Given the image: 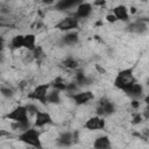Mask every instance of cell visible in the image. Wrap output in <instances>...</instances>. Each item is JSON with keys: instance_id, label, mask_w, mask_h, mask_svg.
<instances>
[{"instance_id": "7c38bea8", "label": "cell", "mask_w": 149, "mask_h": 149, "mask_svg": "<svg viewBox=\"0 0 149 149\" xmlns=\"http://www.w3.org/2000/svg\"><path fill=\"white\" fill-rule=\"evenodd\" d=\"M113 15L115 16L116 21L120 20V21H123V22H128V20H129L128 9H127V7L123 6V5H119V6L114 7V9H113Z\"/></svg>"}, {"instance_id": "f1b7e54d", "label": "cell", "mask_w": 149, "mask_h": 149, "mask_svg": "<svg viewBox=\"0 0 149 149\" xmlns=\"http://www.w3.org/2000/svg\"><path fill=\"white\" fill-rule=\"evenodd\" d=\"M106 20H107L108 22H112V23H114V22L116 21L115 16H114L113 14H108V15H106Z\"/></svg>"}, {"instance_id": "d6a6232c", "label": "cell", "mask_w": 149, "mask_h": 149, "mask_svg": "<svg viewBox=\"0 0 149 149\" xmlns=\"http://www.w3.org/2000/svg\"><path fill=\"white\" fill-rule=\"evenodd\" d=\"M24 86H26V81H21V84H20V87H21V88H23Z\"/></svg>"}, {"instance_id": "ac0fdd59", "label": "cell", "mask_w": 149, "mask_h": 149, "mask_svg": "<svg viewBox=\"0 0 149 149\" xmlns=\"http://www.w3.org/2000/svg\"><path fill=\"white\" fill-rule=\"evenodd\" d=\"M129 30L133 31V33H144L147 30V23L142 20H137L136 22L132 23L129 26Z\"/></svg>"}, {"instance_id": "603a6c76", "label": "cell", "mask_w": 149, "mask_h": 149, "mask_svg": "<svg viewBox=\"0 0 149 149\" xmlns=\"http://www.w3.org/2000/svg\"><path fill=\"white\" fill-rule=\"evenodd\" d=\"M63 64H64V66L68 68V69H76V68L78 66V62H77L74 58H72V57H69V58L64 59Z\"/></svg>"}, {"instance_id": "7a4b0ae2", "label": "cell", "mask_w": 149, "mask_h": 149, "mask_svg": "<svg viewBox=\"0 0 149 149\" xmlns=\"http://www.w3.org/2000/svg\"><path fill=\"white\" fill-rule=\"evenodd\" d=\"M19 140L30 147H33L34 149H42V142H41V136H40V132L36 128H28L26 130H23L20 135H19Z\"/></svg>"}, {"instance_id": "8fae6325", "label": "cell", "mask_w": 149, "mask_h": 149, "mask_svg": "<svg viewBox=\"0 0 149 149\" xmlns=\"http://www.w3.org/2000/svg\"><path fill=\"white\" fill-rule=\"evenodd\" d=\"M52 123V119L48 112H41L38 111L35 114V126L36 127H43L45 125Z\"/></svg>"}, {"instance_id": "277c9868", "label": "cell", "mask_w": 149, "mask_h": 149, "mask_svg": "<svg viewBox=\"0 0 149 149\" xmlns=\"http://www.w3.org/2000/svg\"><path fill=\"white\" fill-rule=\"evenodd\" d=\"M49 87H50V84H41V85H37L34 88V91L28 94V98L29 99L37 100L41 104L45 105L47 104V95H48Z\"/></svg>"}, {"instance_id": "5bb4252c", "label": "cell", "mask_w": 149, "mask_h": 149, "mask_svg": "<svg viewBox=\"0 0 149 149\" xmlns=\"http://www.w3.org/2000/svg\"><path fill=\"white\" fill-rule=\"evenodd\" d=\"M93 148L94 149H109L111 148V140L107 135L99 136L94 140L93 142Z\"/></svg>"}, {"instance_id": "f546056e", "label": "cell", "mask_w": 149, "mask_h": 149, "mask_svg": "<svg viewBox=\"0 0 149 149\" xmlns=\"http://www.w3.org/2000/svg\"><path fill=\"white\" fill-rule=\"evenodd\" d=\"M7 135H9V132H7L5 129H0V139L3 136H7Z\"/></svg>"}, {"instance_id": "ffe728a7", "label": "cell", "mask_w": 149, "mask_h": 149, "mask_svg": "<svg viewBox=\"0 0 149 149\" xmlns=\"http://www.w3.org/2000/svg\"><path fill=\"white\" fill-rule=\"evenodd\" d=\"M10 45L13 49H20L23 47V35H16L12 38Z\"/></svg>"}, {"instance_id": "d6986e66", "label": "cell", "mask_w": 149, "mask_h": 149, "mask_svg": "<svg viewBox=\"0 0 149 149\" xmlns=\"http://www.w3.org/2000/svg\"><path fill=\"white\" fill-rule=\"evenodd\" d=\"M47 102H50V104H59V102H61L59 91L54 90V91H51V92H48V95H47Z\"/></svg>"}, {"instance_id": "4316f807", "label": "cell", "mask_w": 149, "mask_h": 149, "mask_svg": "<svg viewBox=\"0 0 149 149\" xmlns=\"http://www.w3.org/2000/svg\"><path fill=\"white\" fill-rule=\"evenodd\" d=\"M141 121H142V114L137 113V114H134V115H133V120H132V123H133V125H137V123H140Z\"/></svg>"}, {"instance_id": "d4e9b609", "label": "cell", "mask_w": 149, "mask_h": 149, "mask_svg": "<svg viewBox=\"0 0 149 149\" xmlns=\"http://www.w3.org/2000/svg\"><path fill=\"white\" fill-rule=\"evenodd\" d=\"M31 52H33V58H40L41 56H43V49L40 45H36Z\"/></svg>"}, {"instance_id": "1f68e13d", "label": "cell", "mask_w": 149, "mask_h": 149, "mask_svg": "<svg viewBox=\"0 0 149 149\" xmlns=\"http://www.w3.org/2000/svg\"><path fill=\"white\" fill-rule=\"evenodd\" d=\"M3 44H5V40H3V37H0V51L2 50Z\"/></svg>"}, {"instance_id": "5b68a950", "label": "cell", "mask_w": 149, "mask_h": 149, "mask_svg": "<svg viewBox=\"0 0 149 149\" xmlns=\"http://www.w3.org/2000/svg\"><path fill=\"white\" fill-rule=\"evenodd\" d=\"M115 112V105L108 100L107 98H101L99 100L98 107H97V115L98 116H106V115H111Z\"/></svg>"}, {"instance_id": "4dcf8cb0", "label": "cell", "mask_w": 149, "mask_h": 149, "mask_svg": "<svg viewBox=\"0 0 149 149\" xmlns=\"http://www.w3.org/2000/svg\"><path fill=\"white\" fill-rule=\"evenodd\" d=\"M95 69H97L100 73H105V69H104V68H101L100 65H98V64H97V65H95Z\"/></svg>"}, {"instance_id": "836d02e7", "label": "cell", "mask_w": 149, "mask_h": 149, "mask_svg": "<svg viewBox=\"0 0 149 149\" xmlns=\"http://www.w3.org/2000/svg\"><path fill=\"white\" fill-rule=\"evenodd\" d=\"M130 9H132V13H135V12H136V9H135V8H134V7H132V8H130Z\"/></svg>"}, {"instance_id": "2e32d148", "label": "cell", "mask_w": 149, "mask_h": 149, "mask_svg": "<svg viewBox=\"0 0 149 149\" xmlns=\"http://www.w3.org/2000/svg\"><path fill=\"white\" fill-rule=\"evenodd\" d=\"M80 3V1L78 0H61L56 3V8L58 10H64V9H69L73 6H78Z\"/></svg>"}, {"instance_id": "83f0119b", "label": "cell", "mask_w": 149, "mask_h": 149, "mask_svg": "<svg viewBox=\"0 0 149 149\" xmlns=\"http://www.w3.org/2000/svg\"><path fill=\"white\" fill-rule=\"evenodd\" d=\"M130 106H132L134 109H137V108L140 107V101H139V100H136V99H134V100L130 102Z\"/></svg>"}, {"instance_id": "52a82bcc", "label": "cell", "mask_w": 149, "mask_h": 149, "mask_svg": "<svg viewBox=\"0 0 149 149\" xmlns=\"http://www.w3.org/2000/svg\"><path fill=\"white\" fill-rule=\"evenodd\" d=\"M78 23H79V20L76 16H68L65 19H62L56 24V28L62 30V31H69V30H72L74 28H77Z\"/></svg>"}, {"instance_id": "ba28073f", "label": "cell", "mask_w": 149, "mask_h": 149, "mask_svg": "<svg viewBox=\"0 0 149 149\" xmlns=\"http://www.w3.org/2000/svg\"><path fill=\"white\" fill-rule=\"evenodd\" d=\"M105 125H106V123H105L104 118L95 115V116L90 118V119L85 122L84 127H85L86 129H88V130H100V129H104V128H105Z\"/></svg>"}, {"instance_id": "3957f363", "label": "cell", "mask_w": 149, "mask_h": 149, "mask_svg": "<svg viewBox=\"0 0 149 149\" xmlns=\"http://www.w3.org/2000/svg\"><path fill=\"white\" fill-rule=\"evenodd\" d=\"M6 118L9 119V120H13L15 123H21L26 128L30 127L29 120H28V112H27L26 106H17V107L13 108L6 115Z\"/></svg>"}, {"instance_id": "6da1fadb", "label": "cell", "mask_w": 149, "mask_h": 149, "mask_svg": "<svg viewBox=\"0 0 149 149\" xmlns=\"http://www.w3.org/2000/svg\"><path fill=\"white\" fill-rule=\"evenodd\" d=\"M134 83H136V79L134 77L133 69H123L119 71L114 79V86L122 91H127Z\"/></svg>"}, {"instance_id": "484cf974", "label": "cell", "mask_w": 149, "mask_h": 149, "mask_svg": "<svg viewBox=\"0 0 149 149\" xmlns=\"http://www.w3.org/2000/svg\"><path fill=\"white\" fill-rule=\"evenodd\" d=\"M26 108H27V112H28V114H36L37 112H38V108H37V106H35V105H33V104H29V105H27L26 106Z\"/></svg>"}, {"instance_id": "4fadbf2b", "label": "cell", "mask_w": 149, "mask_h": 149, "mask_svg": "<svg viewBox=\"0 0 149 149\" xmlns=\"http://www.w3.org/2000/svg\"><path fill=\"white\" fill-rule=\"evenodd\" d=\"M129 97H132L133 99H139V98H141L142 97V94H143V86L141 85V84H139V83H134L127 91H125Z\"/></svg>"}, {"instance_id": "44dd1931", "label": "cell", "mask_w": 149, "mask_h": 149, "mask_svg": "<svg viewBox=\"0 0 149 149\" xmlns=\"http://www.w3.org/2000/svg\"><path fill=\"white\" fill-rule=\"evenodd\" d=\"M51 86L55 88V90H57V91H64L65 88H66V84L62 80V78H56L52 83H51Z\"/></svg>"}, {"instance_id": "9a60e30c", "label": "cell", "mask_w": 149, "mask_h": 149, "mask_svg": "<svg viewBox=\"0 0 149 149\" xmlns=\"http://www.w3.org/2000/svg\"><path fill=\"white\" fill-rule=\"evenodd\" d=\"M35 47H36V36L34 34L23 35V48H27L28 50L33 51Z\"/></svg>"}, {"instance_id": "9c48e42d", "label": "cell", "mask_w": 149, "mask_h": 149, "mask_svg": "<svg viewBox=\"0 0 149 149\" xmlns=\"http://www.w3.org/2000/svg\"><path fill=\"white\" fill-rule=\"evenodd\" d=\"M71 98L73 99L76 105H85L88 101H91L94 98V95L91 91H84V92H78V93L72 94Z\"/></svg>"}, {"instance_id": "7402d4cb", "label": "cell", "mask_w": 149, "mask_h": 149, "mask_svg": "<svg viewBox=\"0 0 149 149\" xmlns=\"http://www.w3.org/2000/svg\"><path fill=\"white\" fill-rule=\"evenodd\" d=\"M90 79L83 73V72H78L76 74V84L78 85H88Z\"/></svg>"}, {"instance_id": "8992f818", "label": "cell", "mask_w": 149, "mask_h": 149, "mask_svg": "<svg viewBox=\"0 0 149 149\" xmlns=\"http://www.w3.org/2000/svg\"><path fill=\"white\" fill-rule=\"evenodd\" d=\"M78 132H64L57 139V144L61 147H69L78 141Z\"/></svg>"}, {"instance_id": "cb8c5ba5", "label": "cell", "mask_w": 149, "mask_h": 149, "mask_svg": "<svg viewBox=\"0 0 149 149\" xmlns=\"http://www.w3.org/2000/svg\"><path fill=\"white\" fill-rule=\"evenodd\" d=\"M0 92H1L2 95L6 97V98H10V97H13V94H14V91H13L12 88H9V87H5V86L0 87Z\"/></svg>"}, {"instance_id": "e575fe53", "label": "cell", "mask_w": 149, "mask_h": 149, "mask_svg": "<svg viewBox=\"0 0 149 149\" xmlns=\"http://www.w3.org/2000/svg\"><path fill=\"white\" fill-rule=\"evenodd\" d=\"M2 61H3V57H2V55L0 54V62H2Z\"/></svg>"}, {"instance_id": "30bf717a", "label": "cell", "mask_w": 149, "mask_h": 149, "mask_svg": "<svg viewBox=\"0 0 149 149\" xmlns=\"http://www.w3.org/2000/svg\"><path fill=\"white\" fill-rule=\"evenodd\" d=\"M92 13V5L88 2H80L77 6V10H76V17L79 19H85L87 16H90V14Z\"/></svg>"}, {"instance_id": "e0dca14e", "label": "cell", "mask_w": 149, "mask_h": 149, "mask_svg": "<svg viewBox=\"0 0 149 149\" xmlns=\"http://www.w3.org/2000/svg\"><path fill=\"white\" fill-rule=\"evenodd\" d=\"M78 41H79V36H78V33H76V31L68 33L62 38V42L64 44H68V45H73L76 43H78Z\"/></svg>"}]
</instances>
